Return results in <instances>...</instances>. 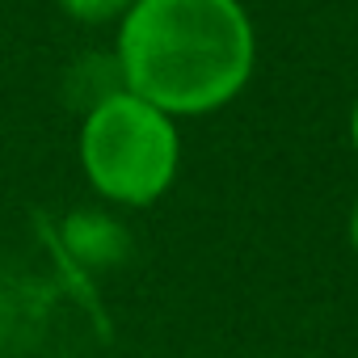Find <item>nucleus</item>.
Returning a JSON list of instances; mask_svg holds the SVG:
<instances>
[{"label":"nucleus","mask_w":358,"mask_h":358,"mask_svg":"<svg viewBox=\"0 0 358 358\" xmlns=\"http://www.w3.org/2000/svg\"><path fill=\"white\" fill-rule=\"evenodd\" d=\"M118 64L148 106L203 114L249 80L253 30L236 0H135L122 22Z\"/></svg>","instance_id":"1"},{"label":"nucleus","mask_w":358,"mask_h":358,"mask_svg":"<svg viewBox=\"0 0 358 358\" xmlns=\"http://www.w3.org/2000/svg\"><path fill=\"white\" fill-rule=\"evenodd\" d=\"M85 173L106 199L118 203H152L169 190L177 169V131L164 110L148 106L135 93L106 97L80 135Z\"/></svg>","instance_id":"2"},{"label":"nucleus","mask_w":358,"mask_h":358,"mask_svg":"<svg viewBox=\"0 0 358 358\" xmlns=\"http://www.w3.org/2000/svg\"><path fill=\"white\" fill-rule=\"evenodd\" d=\"M59 5L76 17V22H110L114 13H122L131 0H59Z\"/></svg>","instance_id":"3"},{"label":"nucleus","mask_w":358,"mask_h":358,"mask_svg":"<svg viewBox=\"0 0 358 358\" xmlns=\"http://www.w3.org/2000/svg\"><path fill=\"white\" fill-rule=\"evenodd\" d=\"M350 236H354V249H358V207H354V220H350Z\"/></svg>","instance_id":"4"},{"label":"nucleus","mask_w":358,"mask_h":358,"mask_svg":"<svg viewBox=\"0 0 358 358\" xmlns=\"http://www.w3.org/2000/svg\"><path fill=\"white\" fill-rule=\"evenodd\" d=\"M354 148H358V106H354Z\"/></svg>","instance_id":"5"}]
</instances>
